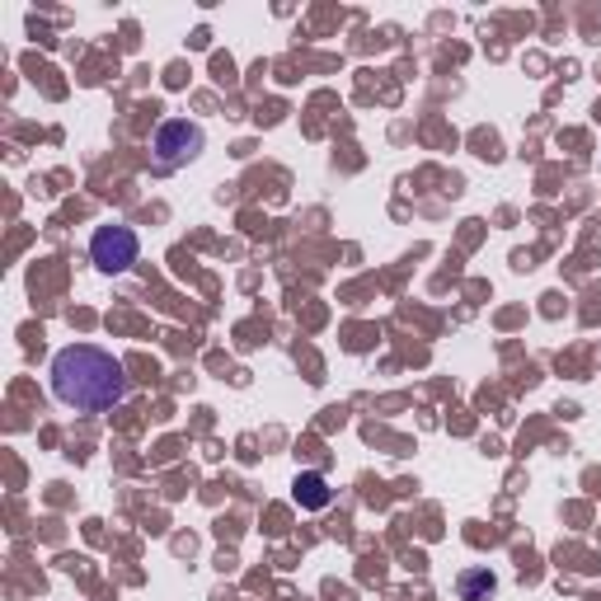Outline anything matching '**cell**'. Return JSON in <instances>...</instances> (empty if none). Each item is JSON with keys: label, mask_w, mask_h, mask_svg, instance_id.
I'll use <instances>...</instances> for the list:
<instances>
[{"label": "cell", "mask_w": 601, "mask_h": 601, "mask_svg": "<svg viewBox=\"0 0 601 601\" xmlns=\"http://www.w3.org/2000/svg\"><path fill=\"white\" fill-rule=\"evenodd\" d=\"M207 146V137H203V127L189 123V118H165L161 127H155V137H151V151H155V169H179V165H189L197 161Z\"/></svg>", "instance_id": "2"}, {"label": "cell", "mask_w": 601, "mask_h": 601, "mask_svg": "<svg viewBox=\"0 0 601 601\" xmlns=\"http://www.w3.org/2000/svg\"><path fill=\"white\" fill-rule=\"evenodd\" d=\"M456 588H461V601H489L494 588H498V578L489 574V568H465Z\"/></svg>", "instance_id": "5"}, {"label": "cell", "mask_w": 601, "mask_h": 601, "mask_svg": "<svg viewBox=\"0 0 601 601\" xmlns=\"http://www.w3.org/2000/svg\"><path fill=\"white\" fill-rule=\"evenodd\" d=\"M292 489H296V503L306 508V512H320V508L334 503V489H329V479L315 475V470H310V475H296Z\"/></svg>", "instance_id": "4"}, {"label": "cell", "mask_w": 601, "mask_h": 601, "mask_svg": "<svg viewBox=\"0 0 601 601\" xmlns=\"http://www.w3.org/2000/svg\"><path fill=\"white\" fill-rule=\"evenodd\" d=\"M90 259H94L99 273L118 278V273H127V268L141 259V240H137L132 226H118V221L99 226V231L90 235Z\"/></svg>", "instance_id": "3"}, {"label": "cell", "mask_w": 601, "mask_h": 601, "mask_svg": "<svg viewBox=\"0 0 601 601\" xmlns=\"http://www.w3.org/2000/svg\"><path fill=\"white\" fill-rule=\"evenodd\" d=\"M52 395L80 413H104L127 399V367L108 348L71 343L52 357Z\"/></svg>", "instance_id": "1"}]
</instances>
